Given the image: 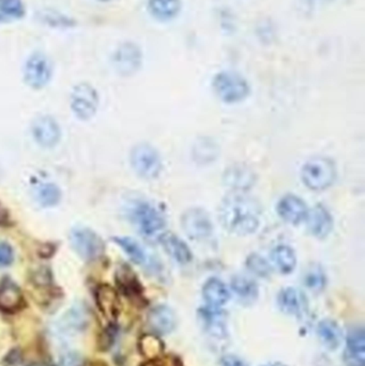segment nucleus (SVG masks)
Listing matches in <instances>:
<instances>
[{"label":"nucleus","instance_id":"nucleus-9","mask_svg":"<svg viewBox=\"0 0 365 366\" xmlns=\"http://www.w3.org/2000/svg\"><path fill=\"white\" fill-rule=\"evenodd\" d=\"M181 227L186 236L195 241L207 240L214 232L209 215L201 208L186 210L181 217Z\"/></svg>","mask_w":365,"mask_h":366},{"label":"nucleus","instance_id":"nucleus-37","mask_svg":"<svg viewBox=\"0 0 365 366\" xmlns=\"http://www.w3.org/2000/svg\"><path fill=\"white\" fill-rule=\"evenodd\" d=\"M114 331L113 327L111 328H107L106 330L103 332L102 337L99 340V346H100L101 350H106L111 347V344H113L114 341Z\"/></svg>","mask_w":365,"mask_h":366},{"label":"nucleus","instance_id":"nucleus-46","mask_svg":"<svg viewBox=\"0 0 365 366\" xmlns=\"http://www.w3.org/2000/svg\"><path fill=\"white\" fill-rule=\"evenodd\" d=\"M0 1H1V0H0Z\"/></svg>","mask_w":365,"mask_h":366},{"label":"nucleus","instance_id":"nucleus-1","mask_svg":"<svg viewBox=\"0 0 365 366\" xmlns=\"http://www.w3.org/2000/svg\"><path fill=\"white\" fill-rule=\"evenodd\" d=\"M261 206L254 198L235 193L226 196L219 208V217L227 232L237 236L254 234L261 223Z\"/></svg>","mask_w":365,"mask_h":366},{"label":"nucleus","instance_id":"nucleus-38","mask_svg":"<svg viewBox=\"0 0 365 366\" xmlns=\"http://www.w3.org/2000/svg\"><path fill=\"white\" fill-rule=\"evenodd\" d=\"M221 365L222 366H249L246 361L242 360L239 357L235 355H225L221 359Z\"/></svg>","mask_w":365,"mask_h":366},{"label":"nucleus","instance_id":"nucleus-33","mask_svg":"<svg viewBox=\"0 0 365 366\" xmlns=\"http://www.w3.org/2000/svg\"><path fill=\"white\" fill-rule=\"evenodd\" d=\"M36 197L41 206L53 207L59 202L61 193L57 185L53 183H44L36 189Z\"/></svg>","mask_w":365,"mask_h":366},{"label":"nucleus","instance_id":"nucleus-20","mask_svg":"<svg viewBox=\"0 0 365 366\" xmlns=\"http://www.w3.org/2000/svg\"><path fill=\"white\" fill-rule=\"evenodd\" d=\"M96 301L101 313L109 320H115L120 311V301L117 292L109 285L96 288Z\"/></svg>","mask_w":365,"mask_h":366},{"label":"nucleus","instance_id":"nucleus-12","mask_svg":"<svg viewBox=\"0 0 365 366\" xmlns=\"http://www.w3.org/2000/svg\"><path fill=\"white\" fill-rule=\"evenodd\" d=\"M344 362L346 366H365V332L362 327H356L349 331Z\"/></svg>","mask_w":365,"mask_h":366},{"label":"nucleus","instance_id":"nucleus-42","mask_svg":"<svg viewBox=\"0 0 365 366\" xmlns=\"http://www.w3.org/2000/svg\"><path fill=\"white\" fill-rule=\"evenodd\" d=\"M261 366H286L284 365V363L281 362H270V363H266V365H261Z\"/></svg>","mask_w":365,"mask_h":366},{"label":"nucleus","instance_id":"nucleus-27","mask_svg":"<svg viewBox=\"0 0 365 366\" xmlns=\"http://www.w3.org/2000/svg\"><path fill=\"white\" fill-rule=\"evenodd\" d=\"M231 290L240 300L246 303L253 302L259 297V286L253 280L244 275H237L231 280Z\"/></svg>","mask_w":365,"mask_h":366},{"label":"nucleus","instance_id":"nucleus-22","mask_svg":"<svg viewBox=\"0 0 365 366\" xmlns=\"http://www.w3.org/2000/svg\"><path fill=\"white\" fill-rule=\"evenodd\" d=\"M203 297L207 307L220 309L229 300V290L221 280L212 277L203 286Z\"/></svg>","mask_w":365,"mask_h":366},{"label":"nucleus","instance_id":"nucleus-40","mask_svg":"<svg viewBox=\"0 0 365 366\" xmlns=\"http://www.w3.org/2000/svg\"><path fill=\"white\" fill-rule=\"evenodd\" d=\"M9 214L6 212V209L0 204V225L2 224H6L8 222Z\"/></svg>","mask_w":365,"mask_h":366},{"label":"nucleus","instance_id":"nucleus-24","mask_svg":"<svg viewBox=\"0 0 365 366\" xmlns=\"http://www.w3.org/2000/svg\"><path fill=\"white\" fill-rule=\"evenodd\" d=\"M116 281L126 296L134 299L141 298L143 287L135 273L129 267L124 266L118 269Z\"/></svg>","mask_w":365,"mask_h":366},{"label":"nucleus","instance_id":"nucleus-29","mask_svg":"<svg viewBox=\"0 0 365 366\" xmlns=\"http://www.w3.org/2000/svg\"><path fill=\"white\" fill-rule=\"evenodd\" d=\"M39 21L53 28H71L76 25V21L68 15L62 14L59 11L46 9L39 12Z\"/></svg>","mask_w":365,"mask_h":366},{"label":"nucleus","instance_id":"nucleus-15","mask_svg":"<svg viewBox=\"0 0 365 366\" xmlns=\"http://www.w3.org/2000/svg\"><path fill=\"white\" fill-rule=\"evenodd\" d=\"M114 241L124 249V253L129 256L131 260L135 264L145 266L150 271H158L159 264L156 259L150 257L144 247H141L135 239L130 237H116Z\"/></svg>","mask_w":365,"mask_h":366},{"label":"nucleus","instance_id":"nucleus-11","mask_svg":"<svg viewBox=\"0 0 365 366\" xmlns=\"http://www.w3.org/2000/svg\"><path fill=\"white\" fill-rule=\"evenodd\" d=\"M32 135L36 143L43 148L57 145L61 132L57 122L51 116H40L32 124Z\"/></svg>","mask_w":365,"mask_h":366},{"label":"nucleus","instance_id":"nucleus-2","mask_svg":"<svg viewBox=\"0 0 365 366\" xmlns=\"http://www.w3.org/2000/svg\"><path fill=\"white\" fill-rule=\"evenodd\" d=\"M336 178V167L328 158H314L302 167L301 179L313 191H324L331 187Z\"/></svg>","mask_w":365,"mask_h":366},{"label":"nucleus","instance_id":"nucleus-13","mask_svg":"<svg viewBox=\"0 0 365 366\" xmlns=\"http://www.w3.org/2000/svg\"><path fill=\"white\" fill-rule=\"evenodd\" d=\"M276 210L281 219L293 225H298L304 222L309 212L306 202L296 195L284 196L279 202Z\"/></svg>","mask_w":365,"mask_h":366},{"label":"nucleus","instance_id":"nucleus-45","mask_svg":"<svg viewBox=\"0 0 365 366\" xmlns=\"http://www.w3.org/2000/svg\"><path fill=\"white\" fill-rule=\"evenodd\" d=\"M96 1L101 2V4H106V2L111 1V0H96Z\"/></svg>","mask_w":365,"mask_h":366},{"label":"nucleus","instance_id":"nucleus-31","mask_svg":"<svg viewBox=\"0 0 365 366\" xmlns=\"http://www.w3.org/2000/svg\"><path fill=\"white\" fill-rule=\"evenodd\" d=\"M87 314L81 307H74L62 318L60 328L66 332H77L86 326Z\"/></svg>","mask_w":365,"mask_h":366},{"label":"nucleus","instance_id":"nucleus-23","mask_svg":"<svg viewBox=\"0 0 365 366\" xmlns=\"http://www.w3.org/2000/svg\"><path fill=\"white\" fill-rule=\"evenodd\" d=\"M317 335L325 347L336 350L340 347L343 340V332L338 322L334 320H321L317 326Z\"/></svg>","mask_w":365,"mask_h":366},{"label":"nucleus","instance_id":"nucleus-25","mask_svg":"<svg viewBox=\"0 0 365 366\" xmlns=\"http://www.w3.org/2000/svg\"><path fill=\"white\" fill-rule=\"evenodd\" d=\"M148 9L159 21H169L177 16L181 9L180 0H149Z\"/></svg>","mask_w":365,"mask_h":366},{"label":"nucleus","instance_id":"nucleus-26","mask_svg":"<svg viewBox=\"0 0 365 366\" xmlns=\"http://www.w3.org/2000/svg\"><path fill=\"white\" fill-rule=\"evenodd\" d=\"M272 262L283 274H289L295 270L297 257L295 252L287 245H279L272 251Z\"/></svg>","mask_w":365,"mask_h":366},{"label":"nucleus","instance_id":"nucleus-28","mask_svg":"<svg viewBox=\"0 0 365 366\" xmlns=\"http://www.w3.org/2000/svg\"><path fill=\"white\" fill-rule=\"evenodd\" d=\"M23 303L21 290L11 282L0 286V309L4 311L12 312L19 309Z\"/></svg>","mask_w":365,"mask_h":366},{"label":"nucleus","instance_id":"nucleus-17","mask_svg":"<svg viewBox=\"0 0 365 366\" xmlns=\"http://www.w3.org/2000/svg\"><path fill=\"white\" fill-rule=\"evenodd\" d=\"M278 305L283 313L300 317L306 313L308 301L304 292L296 288L287 287L279 294Z\"/></svg>","mask_w":365,"mask_h":366},{"label":"nucleus","instance_id":"nucleus-39","mask_svg":"<svg viewBox=\"0 0 365 366\" xmlns=\"http://www.w3.org/2000/svg\"><path fill=\"white\" fill-rule=\"evenodd\" d=\"M60 366H81V357L74 352H69L62 357L60 360Z\"/></svg>","mask_w":365,"mask_h":366},{"label":"nucleus","instance_id":"nucleus-30","mask_svg":"<svg viewBox=\"0 0 365 366\" xmlns=\"http://www.w3.org/2000/svg\"><path fill=\"white\" fill-rule=\"evenodd\" d=\"M164 346L156 335H144L139 340V350L145 358L149 360L160 358Z\"/></svg>","mask_w":365,"mask_h":366},{"label":"nucleus","instance_id":"nucleus-16","mask_svg":"<svg viewBox=\"0 0 365 366\" xmlns=\"http://www.w3.org/2000/svg\"><path fill=\"white\" fill-rule=\"evenodd\" d=\"M148 325L156 335H169L177 326V317L171 307L158 305L149 312Z\"/></svg>","mask_w":365,"mask_h":366},{"label":"nucleus","instance_id":"nucleus-36","mask_svg":"<svg viewBox=\"0 0 365 366\" xmlns=\"http://www.w3.org/2000/svg\"><path fill=\"white\" fill-rule=\"evenodd\" d=\"M14 259L12 247L6 242H0V268L10 266Z\"/></svg>","mask_w":365,"mask_h":366},{"label":"nucleus","instance_id":"nucleus-35","mask_svg":"<svg viewBox=\"0 0 365 366\" xmlns=\"http://www.w3.org/2000/svg\"><path fill=\"white\" fill-rule=\"evenodd\" d=\"M304 284L313 292H321L326 285V275L321 268L310 269L304 277Z\"/></svg>","mask_w":365,"mask_h":366},{"label":"nucleus","instance_id":"nucleus-18","mask_svg":"<svg viewBox=\"0 0 365 366\" xmlns=\"http://www.w3.org/2000/svg\"><path fill=\"white\" fill-rule=\"evenodd\" d=\"M224 182L235 191L246 192L254 187L256 176L246 165H233L225 171Z\"/></svg>","mask_w":365,"mask_h":366},{"label":"nucleus","instance_id":"nucleus-14","mask_svg":"<svg viewBox=\"0 0 365 366\" xmlns=\"http://www.w3.org/2000/svg\"><path fill=\"white\" fill-rule=\"evenodd\" d=\"M309 232L319 239H325L329 236L334 228V219L331 213L323 204H316L309 210L306 215Z\"/></svg>","mask_w":365,"mask_h":366},{"label":"nucleus","instance_id":"nucleus-3","mask_svg":"<svg viewBox=\"0 0 365 366\" xmlns=\"http://www.w3.org/2000/svg\"><path fill=\"white\" fill-rule=\"evenodd\" d=\"M129 217L135 227L146 237L154 236L165 225L164 217L160 210L145 200H136L131 204Z\"/></svg>","mask_w":365,"mask_h":366},{"label":"nucleus","instance_id":"nucleus-34","mask_svg":"<svg viewBox=\"0 0 365 366\" xmlns=\"http://www.w3.org/2000/svg\"><path fill=\"white\" fill-rule=\"evenodd\" d=\"M246 267L251 272L254 273L257 277H267L271 273V267L268 264L265 258L259 256V254H251L246 259Z\"/></svg>","mask_w":365,"mask_h":366},{"label":"nucleus","instance_id":"nucleus-4","mask_svg":"<svg viewBox=\"0 0 365 366\" xmlns=\"http://www.w3.org/2000/svg\"><path fill=\"white\" fill-rule=\"evenodd\" d=\"M53 70V62L46 54L34 51L28 56L24 64V81L32 89H42L51 81Z\"/></svg>","mask_w":365,"mask_h":366},{"label":"nucleus","instance_id":"nucleus-41","mask_svg":"<svg viewBox=\"0 0 365 366\" xmlns=\"http://www.w3.org/2000/svg\"><path fill=\"white\" fill-rule=\"evenodd\" d=\"M332 0H310L312 6H324V4H329Z\"/></svg>","mask_w":365,"mask_h":366},{"label":"nucleus","instance_id":"nucleus-10","mask_svg":"<svg viewBox=\"0 0 365 366\" xmlns=\"http://www.w3.org/2000/svg\"><path fill=\"white\" fill-rule=\"evenodd\" d=\"M141 51L133 42L121 43L113 55V64L121 75H132L141 64Z\"/></svg>","mask_w":365,"mask_h":366},{"label":"nucleus","instance_id":"nucleus-32","mask_svg":"<svg viewBox=\"0 0 365 366\" xmlns=\"http://www.w3.org/2000/svg\"><path fill=\"white\" fill-rule=\"evenodd\" d=\"M26 15L23 0H1L0 1V21H16Z\"/></svg>","mask_w":365,"mask_h":366},{"label":"nucleus","instance_id":"nucleus-8","mask_svg":"<svg viewBox=\"0 0 365 366\" xmlns=\"http://www.w3.org/2000/svg\"><path fill=\"white\" fill-rule=\"evenodd\" d=\"M71 109L81 120H88L96 115L99 107V96L94 86L79 83L71 94Z\"/></svg>","mask_w":365,"mask_h":366},{"label":"nucleus","instance_id":"nucleus-19","mask_svg":"<svg viewBox=\"0 0 365 366\" xmlns=\"http://www.w3.org/2000/svg\"><path fill=\"white\" fill-rule=\"evenodd\" d=\"M164 251L178 264H186L192 260V253L188 245L173 232H165L159 237Z\"/></svg>","mask_w":365,"mask_h":366},{"label":"nucleus","instance_id":"nucleus-5","mask_svg":"<svg viewBox=\"0 0 365 366\" xmlns=\"http://www.w3.org/2000/svg\"><path fill=\"white\" fill-rule=\"evenodd\" d=\"M214 92L225 103H237L250 94V86L246 79L235 72H221L214 79Z\"/></svg>","mask_w":365,"mask_h":366},{"label":"nucleus","instance_id":"nucleus-44","mask_svg":"<svg viewBox=\"0 0 365 366\" xmlns=\"http://www.w3.org/2000/svg\"><path fill=\"white\" fill-rule=\"evenodd\" d=\"M27 366H47V365H43V363H31V365H29Z\"/></svg>","mask_w":365,"mask_h":366},{"label":"nucleus","instance_id":"nucleus-7","mask_svg":"<svg viewBox=\"0 0 365 366\" xmlns=\"http://www.w3.org/2000/svg\"><path fill=\"white\" fill-rule=\"evenodd\" d=\"M71 243L76 253L85 260H96L103 255L105 251L102 239L89 228H73L70 234Z\"/></svg>","mask_w":365,"mask_h":366},{"label":"nucleus","instance_id":"nucleus-21","mask_svg":"<svg viewBox=\"0 0 365 366\" xmlns=\"http://www.w3.org/2000/svg\"><path fill=\"white\" fill-rule=\"evenodd\" d=\"M199 317L204 328L212 337H223L226 335L225 314L219 307H203L199 311Z\"/></svg>","mask_w":365,"mask_h":366},{"label":"nucleus","instance_id":"nucleus-43","mask_svg":"<svg viewBox=\"0 0 365 366\" xmlns=\"http://www.w3.org/2000/svg\"><path fill=\"white\" fill-rule=\"evenodd\" d=\"M90 366H107V365L103 362H94V363H92V365Z\"/></svg>","mask_w":365,"mask_h":366},{"label":"nucleus","instance_id":"nucleus-6","mask_svg":"<svg viewBox=\"0 0 365 366\" xmlns=\"http://www.w3.org/2000/svg\"><path fill=\"white\" fill-rule=\"evenodd\" d=\"M130 161L135 173L144 179H156L162 171L160 154L149 144L135 146L131 152Z\"/></svg>","mask_w":365,"mask_h":366}]
</instances>
